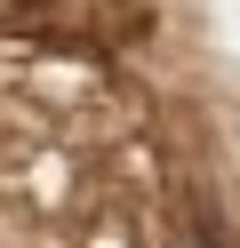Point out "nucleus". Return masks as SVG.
I'll return each instance as SVG.
<instances>
[]
</instances>
